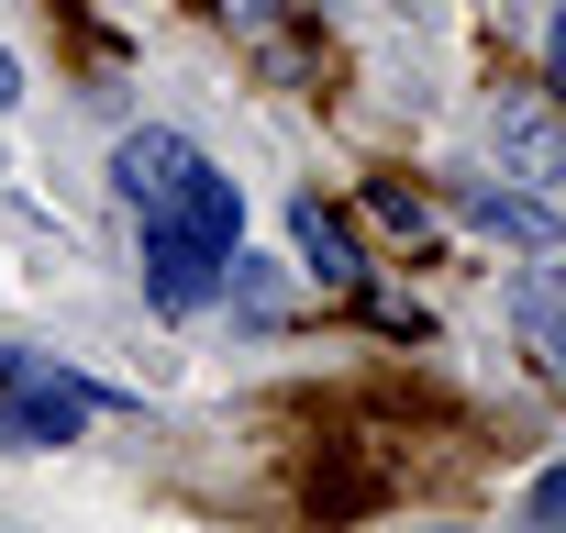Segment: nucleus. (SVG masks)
I'll list each match as a JSON object with an SVG mask.
<instances>
[{
  "instance_id": "f257e3e1",
  "label": "nucleus",
  "mask_w": 566,
  "mask_h": 533,
  "mask_svg": "<svg viewBox=\"0 0 566 533\" xmlns=\"http://www.w3.org/2000/svg\"><path fill=\"white\" fill-rule=\"evenodd\" d=\"M112 178H123V200H134V222H156V233H200V244H244V200H233V178L189 145V134H167V123H145V134H123L112 145Z\"/></svg>"
},
{
  "instance_id": "f03ea898",
  "label": "nucleus",
  "mask_w": 566,
  "mask_h": 533,
  "mask_svg": "<svg viewBox=\"0 0 566 533\" xmlns=\"http://www.w3.org/2000/svg\"><path fill=\"white\" fill-rule=\"evenodd\" d=\"M90 411H101V389H90V378H67V367H45V356H12V367H0V445H12V456L78 445V433H90Z\"/></svg>"
},
{
  "instance_id": "7ed1b4c3",
  "label": "nucleus",
  "mask_w": 566,
  "mask_h": 533,
  "mask_svg": "<svg viewBox=\"0 0 566 533\" xmlns=\"http://www.w3.org/2000/svg\"><path fill=\"white\" fill-rule=\"evenodd\" d=\"M222 266H233L222 244H200V233H156V222H145V301H156V312H200V301L222 290Z\"/></svg>"
},
{
  "instance_id": "20e7f679",
  "label": "nucleus",
  "mask_w": 566,
  "mask_h": 533,
  "mask_svg": "<svg viewBox=\"0 0 566 533\" xmlns=\"http://www.w3.org/2000/svg\"><path fill=\"white\" fill-rule=\"evenodd\" d=\"M489 134H500V167H522V178H566V123H555L544 101H511Z\"/></svg>"
},
{
  "instance_id": "39448f33",
  "label": "nucleus",
  "mask_w": 566,
  "mask_h": 533,
  "mask_svg": "<svg viewBox=\"0 0 566 533\" xmlns=\"http://www.w3.org/2000/svg\"><path fill=\"white\" fill-rule=\"evenodd\" d=\"M511 323H522L533 356H555V378H566V266H522V279H511Z\"/></svg>"
},
{
  "instance_id": "423d86ee",
  "label": "nucleus",
  "mask_w": 566,
  "mask_h": 533,
  "mask_svg": "<svg viewBox=\"0 0 566 533\" xmlns=\"http://www.w3.org/2000/svg\"><path fill=\"white\" fill-rule=\"evenodd\" d=\"M290 233H301V255H312V279H367V255H356V233H345V211H323V200H301L290 211Z\"/></svg>"
},
{
  "instance_id": "0eeeda50",
  "label": "nucleus",
  "mask_w": 566,
  "mask_h": 533,
  "mask_svg": "<svg viewBox=\"0 0 566 533\" xmlns=\"http://www.w3.org/2000/svg\"><path fill=\"white\" fill-rule=\"evenodd\" d=\"M455 211H467L478 233H500V244H555V211H544V200H511V189H467Z\"/></svg>"
},
{
  "instance_id": "6e6552de",
  "label": "nucleus",
  "mask_w": 566,
  "mask_h": 533,
  "mask_svg": "<svg viewBox=\"0 0 566 533\" xmlns=\"http://www.w3.org/2000/svg\"><path fill=\"white\" fill-rule=\"evenodd\" d=\"M522 511H533V522H566V467H544V478H533V500H522Z\"/></svg>"
},
{
  "instance_id": "1a4fd4ad",
  "label": "nucleus",
  "mask_w": 566,
  "mask_h": 533,
  "mask_svg": "<svg viewBox=\"0 0 566 533\" xmlns=\"http://www.w3.org/2000/svg\"><path fill=\"white\" fill-rule=\"evenodd\" d=\"M544 56H555V90H566V12H555V34H544Z\"/></svg>"
},
{
  "instance_id": "9d476101",
  "label": "nucleus",
  "mask_w": 566,
  "mask_h": 533,
  "mask_svg": "<svg viewBox=\"0 0 566 533\" xmlns=\"http://www.w3.org/2000/svg\"><path fill=\"white\" fill-rule=\"evenodd\" d=\"M12 101H23V67H12V56H0V112H12Z\"/></svg>"
}]
</instances>
